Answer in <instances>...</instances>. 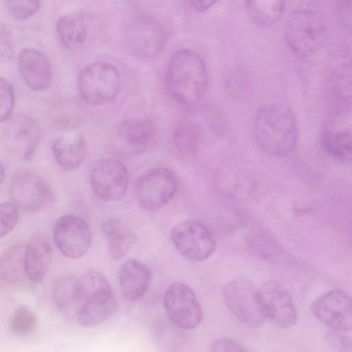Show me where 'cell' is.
Instances as JSON below:
<instances>
[{"label":"cell","instance_id":"obj_1","mask_svg":"<svg viewBox=\"0 0 352 352\" xmlns=\"http://www.w3.org/2000/svg\"><path fill=\"white\" fill-rule=\"evenodd\" d=\"M254 131L258 146L270 155L286 156L296 146V119L285 104L273 102L261 107L255 117Z\"/></svg>","mask_w":352,"mask_h":352},{"label":"cell","instance_id":"obj_2","mask_svg":"<svg viewBox=\"0 0 352 352\" xmlns=\"http://www.w3.org/2000/svg\"><path fill=\"white\" fill-rule=\"evenodd\" d=\"M169 94L182 105H192L204 96L208 74L201 56L192 50L180 49L171 56L166 72Z\"/></svg>","mask_w":352,"mask_h":352},{"label":"cell","instance_id":"obj_3","mask_svg":"<svg viewBox=\"0 0 352 352\" xmlns=\"http://www.w3.org/2000/svg\"><path fill=\"white\" fill-rule=\"evenodd\" d=\"M326 23L319 13L311 9H298L289 16L285 37L290 49L300 56L310 55L324 44Z\"/></svg>","mask_w":352,"mask_h":352},{"label":"cell","instance_id":"obj_4","mask_svg":"<svg viewBox=\"0 0 352 352\" xmlns=\"http://www.w3.org/2000/svg\"><path fill=\"white\" fill-rule=\"evenodd\" d=\"M120 77L112 64L98 61L87 65L78 78L80 98L88 104L98 106L107 104L118 95Z\"/></svg>","mask_w":352,"mask_h":352},{"label":"cell","instance_id":"obj_5","mask_svg":"<svg viewBox=\"0 0 352 352\" xmlns=\"http://www.w3.org/2000/svg\"><path fill=\"white\" fill-rule=\"evenodd\" d=\"M223 298L232 316L249 328H257L265 321L258 289L249 279L239 277L230 280L223 289Z\"/></svg>","mask_w":352,"mask_h":352},{"label":"cell","instance_id":"obj_6","mask_svg":"<svg viewBox=\"0 0 352 352\" xmlns=\"http://www.w3.org/2000/svg\"><path fill=\"white\" fill-rule=\"evenodd\" d=\"M9 192L18 208L29 212L40 211L54 201V191L47 180L30 170H21L14 174Z\"/></svg>","mask_w":352,"mask_h":352},{"label":"cell","instance_id":"obj_7","mask_svg":"<svg viewBox=\"0 0 352 352\" xmlns=\"http://www.w3.org/2000/svg\"><path fill=\"white\" fill-rule=\"evenodd\" d=\"M174 173L166 167H155L141 174L135 184V195L145 210H156L164 206L177 190Z\"/></svg>","mask_w":352,"mask_h":352},{"label":"cell","instance_id":"obj_8","mask_svg":"<svg viewBox=\"0 0 352 352\" xmlns=\"http://www.w3.org/2000/svg\"><path fill=\"white\" fill-rule=\"evenodd\" d=\"M167 35L162 23L154 16L142 15L131 22L126 32L130 53L142 59L151 58L164 48Z\"/></svg>","mask_w":352,"mask_h":352},{"label":"cell","instance_id":"obj_9","mask_svg":"<svg viewBox=\"0 0 352 352\" xmlns=\"http://www.w3.org/2000/svg\"><path fill=\"white\" fill-rule=\"evenodd\" d=\"M170 239L176 249L186 258L204 261L216 249V243L209 230L198 221L189 219L173 227Z\"/></svg>","mask_w":352,"mask_h":352},{"label":"cell","instance_id":"obj_10","mask_svg":"<svg viewBox=\"0 0 352 352\" xmlns=\"http://www.w3.org/2000/svg\"><path fill=\"white\" fill-rule=\"evenodd\" d=\"M164 306L170 321L182 329H192L201 322L203 311L193 290L182 282H174L166 289Z\"/></svg>","mask_w":352,"mask_h":352},{"label":"cell","instance_id":"obj_11","mask_svg":"<svg viewBox=\"0 0 352 352\" xmlns=\"http://www.w3.org/2000/svg\"><path fill=\"white\" fill-rule=\"evenodd\" d=\"M90 184L94 193L101 200L119 201L128 189V170L123 162L117 158L100 159L91 171Z\"/></svg>","mask_w":352,"mask_h":352},{"label":"cell","instance_id":"obj_12","mask_svg":"<svg viewBox=\"0 0 352 352\" xmlns=\"http://www.w3.org/2000/svg\"><path fill=\"white\" fill-rule=\"evenodd\" d=\"M259 302L265 319L275 325L288 329L297 322V312L293 300L279 282L270 280L258 289Z\"/></svg>","mask_w":352,"mask_h":352},{"label":"cell","instance_id":"obj_13","mask_svg":"<svg viewBox=\"0 0 352 352\" xmlns=\"http://www.w3.org/2000/svg\"><path fill=\"white\" fill-rule=\"evenodd\" d=\"M53 239L59 251L66 257L78 258L89 250L91 232L87 222L76 214H65L54 223Z\"/></svg>","mask_w":352,"mask_h":352},{"label":"cell","instance_id":"obj_14","mask_svg":"<svg viewBox=\"0 0 352 352\" xmlns=\"http://www.w3.org/2000/svg\"><path fill=\"white\" fill-rule=\"evenodd\" d=\"M313 315L322 323L338 331L352 329V304L350 296L341 289L322 294L311 305Z\"/></svg>","mask_w":352,"mask_h":352},{"label":"cell","instance_id":"obj_15","mask_svg":"<svg viewBox=\"0 0 352 352\" xmlns=\"http://www.w3.org/2000/svg\"><path fill=\"white\" fill-rule=\"evenodd\" d=\"M41 137V130L36 121L25 114L12 117L3 129V138L7 146L24 161L33 158Z\"/></svg>","mask_w":352,"mask_h":352},{"label":"cell","instance_id":"obj_16","mask_svg":"<svg viewBox=\"0 0 352 352\" xmlns=\"http://www.w3.org/2000/svg\"><path fill=\"white\" fill-rule=\"evenodd\" d=\"M21 76L26 85L34 91H44L52 84L53 73L48 58L34 48L23 49L18 58Z\"/></svg>","mask_w":352,"mask_h":352},{"label":"cell","instance_id":"obj_17","mask_svg":"<svg viewBox=\"0 0 352 352\" xmlns=\"http://www.w3.org/2000/svg\"><path fill=\"white\" fill-rule=\"evenodd\" d=\"M117 307L118 302L111 287L100 291L81 302L77 321L85 327L96 326L111 317Z\"/></svg>","mask_w":352,"mask_h":352},{"label":"cell","instance_id":"obj_18","mask_svg":"<svg viewBox=\"0 0 352 352\" xmlns=\"http://www.w3.org/2000/svg\"><path fill=\"white\" fill-rule=\"evenodd\" d=\"M91 27L90 16L81 11L63 14L56 22L60 41L67 48L73 50H80L87 43Z\"/></svg>","mask_w":352,"mask_h":352},{"label":"cell","instance_id":"obj_19","mask_svg":"<svg viewBox=\"0 0 352 352\" xmlns=\"http://www.w3.org/2000/svg\"><path fill=\"white\" fill-rule=\"evenodd\" d=\"M151 280L149 268L142 262L131 258L125 261L118 271V281L124 298L128 301L141 298Z\"/></svg>","mask_w":352,"mask_h":352},{"label":"cell","instance_id":"obj_20","mask_svg":"<svg viewBox=\"0 0 352 352\" xmlns=\"http://www.w3.org/2000/svg\"><path fill=\"white\" fill-rule=\"evenodd\" d=\"M52 258V246L43 233L32 235L25 246V276L34 283H40L45 278Z\"/></svg>","mask_w":352,"mask_h":352},{"label":"cell","instance_id":"obj_21","mask_svg":"<svg viewBox=\"0 0 352 352\" xmlns=\"http://www.w3.org/2000/svg\"><path fill=\"white\" fill-rule=\"evenodd\" d=\"M152 124L146 118H130L120 123L118 135L126 151L140 154L147 148L151 138Z\"/></svg>","mask_w":352,"mask_h":352},{"label":"cell","instance_id":"obj_22","mask_svg":"<svg viewBox=\"0 0 352 352\" xmlns=\"http://www.w3.org/2000/svg\"><path fill=\"white\" fill-rule=\"evenodd\" d=\"M86 152L85 138L78 133L58 137L52 144V153L56 162L66 170L79 167L85 160Z\"/></svg>","mask_w":352,"mask_h":352},{"label":"cell","instance_id":"obj_23","mask_svg":"<svg viewBox=\"0 0 352 352\" xmlns=\"http://www.w3.org/2000/svg\"><path fill=\"white\" fill-rule=\"evenodd\" d=\"M100 228L107 241L109 255L114 261L123 258L137 239L133 230L115 219L103 221Z\"/></svg>","mask_w":352,"mask_h":352},{"label":"cell","instance_id":"obj_24","mask_svg":"<svg viewBox=\"0 0 352 352\" xmlns=\"http://www.w3.org/2000/svg\"><path fill=\"white\" fill-rule=\"evenodd\" d=\"M26 243L17 242L0 255V280L8 285L21 283L25 276V254Z\"/></svg>","mask_w":352,"mask_h":352},{"label":"cell","instance_id":"obj_25","mask_svg":"<svg viewBox=\"0 0 352 352\" xmlns=\"http://www.w3.org/2000/svg\"><path fill=\"white\" fill-rule=\"evenodd\" d=\"M321 146L334 160L346 162L351 158V132L350 129H326L322 132Z\"/></svg>","mask_w":352,"mask_h":352},{"label":"cell","instance_id":"obj_26","mask_svg":"<svg viewBox=\"0 0 352 352\" xmlns=\"http://www.w3.org/2000/svg\"><path fill=\"white\" fill-rule=\"evenodd\" d=\"M246 10L252 19L258 25L270 26L282 15L285 3L283 1H247Z\"/></svg>","mask_w":352,"mask_h":352},{"label":"cell","instance_id":"obj_27","mask_svg":"<svg viewBox=\"0 0 352 352\" xmlns=\"http://www.w3.org/2000/svg\"><path fill=\"white\" fill-rule=\"evenodd\" d=\"M52 296L54 304L60 311L78 302V277L67 274L57 278L52 284Z\"/></svg>","mask_w":352,"mask_h":352},{"label":"cell","instance_id":"obj_28","mask_svg":"<svg viewBox=\"0 0 352 352\" xmlns=\"http://www.w3.org/2000/svg\"><path fill=\"white\" fill-rule=\"evenodd\" d=\"M199 124L192 120L181 121L174 131V142L178 151L188 155L193 152L201 138Z\"/></svg>","mask_w":352,"mask_h":352},{"label":"cell","instance_id":"obj_29","mask_svg":"<svg viewBox=\"0 0 352 352\" xmlns=\"http://www.w3.org/2000/svg\"><path fill=\"white\" fill-rule=\"evenodd\" d=\"M36 317L27 307H18L10 320V329L15 334L23 336L30 334L35 328Z\"/></svg>","mask_w":352,"mask_h":352},{"label":"cell","instance_id":"obj_30","mask_svg":"<svg viewBox=\"0 0 352 352\" xmlns=\"http://www.w3.org/2000/svg\"><path fill=\"white\" fill-rule=\"evenodd\" d=\"M14 102L15 94L12 84L0 76V123L10 118Z\"/></svg>","mask_w":352,"mask_h":352},{"label":"cell","instance_id":"obj_31","mask_svg":"<svg viewBox=\"0 0 352 352\" xmlns=\"http://www.w3.org/2000/svg\"><path fill=\"white\" fill-rule=\"evenodd\" d=\"M7 8L10 14L16 20L23 21L34 16L41 8L39 1H8Z\"/></svg>","mask_w":352,"mask_h":352},{"label":"cell","instance_id":"obj_32","mask_svg":"<svg viewBox=\"0 0 352 352\" xmlns=\"http://www.w3.org/2000/svg\"><path fill=\"white\" fill-rule=\"evenodd\" d=\"M19 219V208L12 202L0 204V238L10 232Z\"/></svg>","mask_w":352,"mask_h":352},{"label":"cell","instance_id":"obj_33","mask_svg":"<svg viewBox=\"0 0 352 352\" xmlns=\"http://www.w3.org/2000/svg\"><path fill=\"white\" fill-rule=\"evenodd\" d=\"M14 43L10 30L0 22V63L10 61L14 56Z\"/></svg>","mask_w":352,"mask_h":352},{"label":"cell","instance_id":"obj_34","mask_svg":"<svg viewBox=\"0 0 352 352\" xmlns=\"http://www.w3.org/2000/svg\"><path fill=\"white\" fill-rule=\"evenodd\" d=\"M209 352H248V351L234 340L220 338L212 343Z\"/></svg>","mask_w":352,"mask_h":352},{"label":"cell","instance_id":"obj_35","mask_svg":"<svg viewBox=\"0 0 352 352\" xmlns=\"http://www.w3.org/2000/svg\"><path fill=\"white\" fill-rule=\"evenodd\" d=\"M336 15L340 25L346 30H350L351 23V1H339L336 6Z\"/></svg>","mask_w":352,"mask_h":352},{"label":"cell","instance_id":"obj_36","mask_svg":"<svg viewBox=\"0 0 352 352\" xmlns=\"http://www.w3.org/2000/svg\"><path fill=\"white\" fill-rule=\"evenodd\" d=\"M189 3L195 10L199 12H204L212 6L216 1L205 0V1H190Z\"/></svg>","mask_w":352,"mask_h":352},{"label":"cell","instance_id":"obj_37","mask_svg":"<svg viewBox=\"0 0 352 352\" xmlns=\"http://www.w3.org/2000/svg\"><path fill=\"white\" fill-rule=\"evenodd\" d=\"M5 169H4V167L3 166V164H1V162H0V186L1 185V184L3 183V180H4V178H5Z\"/></svg>","mask_w":352,"mask_h":352}]
</instances>
